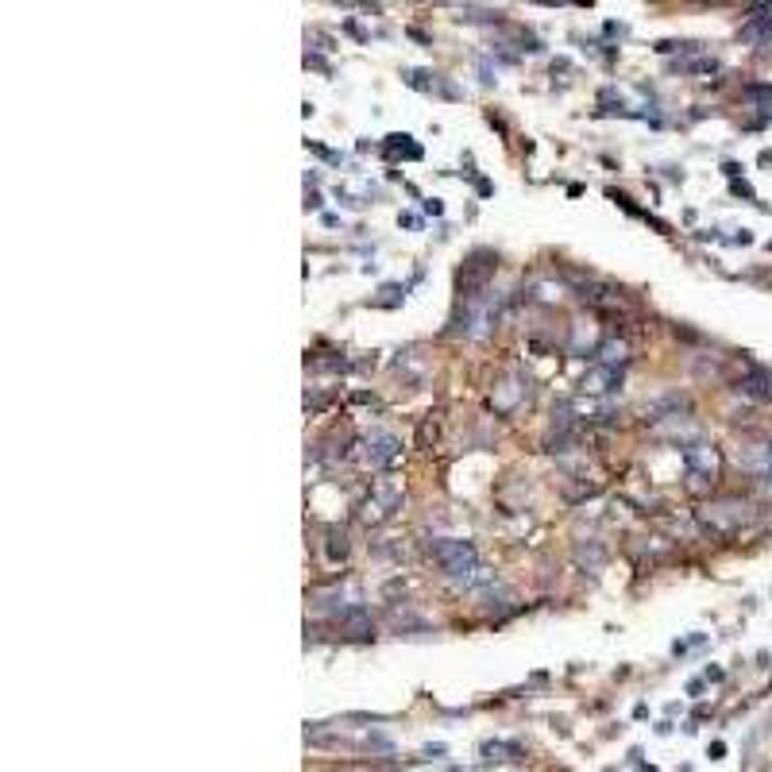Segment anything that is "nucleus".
<instances>
[{
  "label": "nucleus",
  "mask_w": 772,
  "mask_h": 772,
  "mask_svg": "<svg viewBox=\"0 0 772 772\" xmlns=\"http://www.w3.org/2000/svg\"><path fill=\"white\" fill-rule=\"evenodd\" d=\"M433 556H437V564L445 568L452 579L464 583V588L479 576V556H475V545H471V541L445 537V541H437V545H433Z\"/></svg>",
  "instance_id": "obj_1"
},
{
  "label": "nucleus",
  "mask_w": 772,
  "mask_h": 772,
  "mask_svg": "<svg viewBox=\"0 0 772 772\" xmlns=\"http://www.w3.org/2000/svg\"><path fill=\"white\" fill-rule=\"evenodd\" d=\"M483 757H487V761H518L522 746L518 741H487V746H483Z\"/></svg>",
  "instance_id": "obj_10"
},
{
  "label": "nucleus",
  "mask_w": 772,
  "mask_h": 772,
  "mask_svg": "<svg viewBox=\"0 0 772 772\" xmlns=\"http://www.w3.org/2000/svg\"><path fill=\"white\" fill-rule=\"evenodd\" d=\"M325 552H328V560H344V556H348V533H344V529H328Z\"/></svg>",
  "instance_id": "obj_12"
},
{
  "label": "nucleus",
  "mask_w": 772,
  "mask_h": 772,
  "mask_svg": "<svg viewBox=\"0 0 772 772\" xmlns=\"http://www.w3.org/2000/svg\"><path fill=\"white\" fill-rule=\"evenodd\" d=\"M768 448H772V445H768Z\"/></svg>",
  "instance_id": "obj_15"
},
{
  "label": "nucleus",
  "mask_w": 772,
  "mask_h": 772,
  "mask_svg": "<svg viewBox=\"0 0 772 772\" xmlns=\"http://www.w3.org/2000/svg\"><path fill=\"white\" fill-rule=\"evenodd\" d=\"M680 70H683V74H714L719 62H714V59H699V62H680Z\"/></svg>",
  "instance_id": "obj_14"
},
{
  "label": "nucleus",
  "mask_w": 772,
  "mask_h": 772,
  "mask_svg": "<svg viewBox=\"0 0 772 772\" xmlns=\"http://www.w3.org/2000/svg\"><path fill=\"white\" fill-rule=\"evenodd\" d=\"M618 382H622V371H618V367H607V363H603V367L588 371V375H583V382H579V386H583V391H588V394H607V391H614V386H618Z\"/></svg>",
  "instance_id": "obj_8"
},
{
  "label": "nucleus",
  "mask_w": 772,
  "mask_h": 772,
  "mask_svg": "<svg viewBox=\"0 0 772 772\" xmlns=\"http://www.w3.org/2000/svg\"><path fill=\"white\" fill-rule=\"evenodd\" d=\"M741 39H749V42L772 39V5H753L749 8V24L741 27Z\"/></svg>",
  "instance_id": "obj_5"
},
{
  "label": "nucleus",
  "mask_w": 772,
  "mask_h": 772,
  "mask_svg": "<svg viewBox=\"0 0 772 772\" xmlns=\"http://www.w3.org/2000/svg\"><path fill=\"white\" fill-rule=\"evenodd\" d=\"M738 394L753 398V402H772V375H765V371H749V375L738 379Z\"/></svg>",
  "instance_id": "obj_7"
},
{
  "label": "nucleus",
  "mask_w": 772,
  "mask_h": 772,
  "mask_svg": "<svg viewBox=\"0 0 772 772\" xmlns=\"http://www.w3.org/2000/svg\"><path fill=\"white\" fill-rule=\"evenodd\" d=\"M576 560L588 564L591 571H598V568H603V560H607V552H603V545H598V541H588V545L576 549Z\"/></svg>",
  "instance_id": "obj_11"
},
{
  "label": "nucleus",
  "mask_w": 772,
  "mask_h": 772,
  "mask_svg": "<svg viewBox=\"0 0 772 772\" xmlns=\"http://www.w3.org/2000/svg\"><path fill=\"white\" fill-rule=\"evenodd\" d=\"M494 267H498L494 251H471L467 263L460 267V294H467V297L483 294V286H487V278L494 275Z\"/></svg>",
  "instance_id": "obj_4"
},
{
  "label": "nucleus",
  "mask_w": 772,
  "mask_h": 772,
  "mask_svg": "<svg viewBox=\"0 0 772 772\" xmlns=\"http://www.w3.org/2000/svg\"><path fill=\"white\" fill-rule=\"evenodd\" d=\"M367 456H371V464L391 467L398 456H402V445H398V437H391V433H375L367 440Z\"/></svg>",
  "instance_id": "obj_6"
},
{
  "label": "nucleus",
  "mask_w": 772,
  "mask_h": 772,
  "mask_svg": "<svg viewBox=\"0 0 772 772\" xmlns=\"http://www.w3.org/2000/svg\"><path fill=\"white\" fill-rule=\"evenodd\" d=\"M340 618V626H344V634H352V637H371V614L363 610V607H344L336 614Z\"/></svg>",
  "instance_id": "obj_9"
},
{
  "label": "nucleus",
  "mask_w": 772,
  "mask_h": 772,
  "mask_svg": "<svg viewBox=\"0 0 772 772\" xmlns=\"http://www.w3.org/2000/svg\"><path fill=\"white\" fill-rule=\"evenodd\" d=\"M683 467H688V491L703 494L719 479V452L711 445H688L683 448Z\"/></svg>",
  "instance_id": "obj_2"
},
{
  "label": "nucleus",
  "mask_w": 772,
  "mask_h": 772,
  "mask_svg": "<svg viewBox=\"0 0 772 772\" xmlns=\"http://www.w3.org/2000/svg\"><path fill=\"white\" fill-rule=\"evenodd\" d=\"M749 518H753V506L738 503V498H726V503H714L707 510H699V522H703L714 537H734Z\"/></svg>",
  "instance_id": "obj_3"
},
{
  "label": "nucleus",
  "mask_w": 772,
  "mask_h": 772,
  "mask_svg": "<svg viewBox=\"0 0 772 772\" xmlns=\"http://www.w3.org/2000/svg\"><path fill=\"white\" fill-rule=\"evenodd\" d=\"M460 20H467V24H498L503 20V12L498 8H460Z\"/></svg>",
  "instance_id": "obj_13"
}]
</instances>
